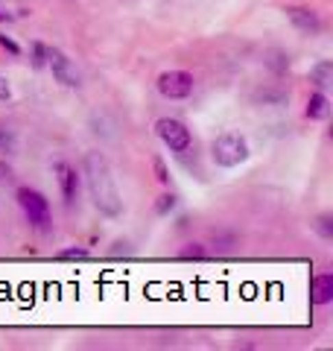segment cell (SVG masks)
I'll list each match as a JSON object with an SVG mask.
<instances>
[{
	"label": "cell",
	"mask_w": 333,
	"mask_h": 351,
	"mask_svg": "<svg viewBox=\"0 0 333 351\" xmlns=\"http://www.w3.org/2000/svg\"><path fill=\"white\" fill-rule=\"evenodd\" d=\"M56 179H59L64 202H73L76 196H79V176H76V170L71 167V164H64V161L56 164Z\"/></svg>",
	"instance_id": "8"
},
{
	"label": "cell",
	"mask_w": 333,
	"mask_h": 351,
	"mask_svg": "<svg viewBox=\"0 0 333 351\" xmlns=\"http://www.w3.org/2000/svg\"><path fill=\"white\" fill-rule=\"evenodd\" d=\"M330 114V100L321 91L316 94H310V100H307V117L310 120H325Z\"/></svg>",
	"instance_id": "10"
},
{
	"label": "cell",
	"mask_w": 333,
	"mask_h": 351,
	"mask_svg": "<svg viewBox=\"0 0 333 351\" xmlns=\"http://www.w3.org/2000/svg\"><path fill=\"white\" fill-rule=\"evenodd\" d=\"M59 258H88V252L85 249H64V252H59Z\"/></svg>",
	"instance_id": "16"
},
{
	"label": "cell",
	"mask_w": 333,
	"mask_h": 351,
	"mask_svg": "<svg viewBox=\"0 0 333 351\" xmlns=\"http://www.w3.org/2000/svg\"><path fill=\"white\" fill-rule=\"evenodd\" d=\"M155 132H158V138L164 141V147H170V152H187L193 144L190 129L175 117H161L158 123H155Z\"/></svg>",
	"instance_id": "4"
},
{
	"label": "cell",
	"mask_w": 333,
	"mask_h": 351,
	"mask_svg": "<svg viewBox=\"0 0 333 351\" xmlns=\"http://www.w3.org/2000/svg\"><path fill=\"white\" fill-rule=\"evenodd\" d=\"M47 64L53 68L56 82H62L64 88H79L82 85V76L76 71V64L64 56L62 50H47Z\"/></svg>",
	"instance_id": "6"
},
{
	"label": "cell",
	"mask_w": 333,
	"mask_h": 351,
	"mask_svg": "<svg viewBox=\"0 0 333 351\" xmlns=\"http://www.w3.org/2000/svg\"><path fill=\"white\" fill-rule=\"evenodd\" d=\"M85 179H88V191H91V199L99 214H106V217L123 214V199H120L114 173H111L103 152H97V149L85 152Z\"/></svg>",
	"instance_id": "1"
},
{
	"label": "cell",
	"mask_w": 333,
	"mask_h": 351,
	"mask_svg": "<svg viewBox=\"0 0 333 351\" xmlns=\"http://www.w3.org/2000/svg\"><path fill=\"white\" fill-rule=\"evenodd\" d=\"M18 205L24 208V214L27 219L36 228H47L50 226V202L44 199V193L38 191H32V188H18Z\"/></svg>",
	"instance_id": "3"
},
{
	"label": "cell",
	"mask_w": 333,
	"mask_h": 351,
	"mask_svg": "<svg viewBox=\"0 0 333 351\" xmlns=\"http://www.w3.org/2000/svg\"><path fill=\"white\" fill-rule=\"evenodd\" d=\"M0 179H6V182H9V179H12V173H9V167L3 170V164H0Z\"/></svg>",
	"instance_id": "20"
},
{
	"label": "cell",
	"mask_w": 333,
	"mask_h": 351,
	"mask_svg": "<svg viewBox=\"0 0 333 351\" xmlns=\"http://www.w3.org/2000/svg\"><path fill=\"white\" fill-rule=\"evenodd\" d=\"M152 167H155V176H158V182H161V184L170 182V173H166L164 158H152Z\"/></svg>",
	"instance_id": "13"
},
{
	"label": "cell",
	"mask_w": 333,
	"mask_h": 351,
	"mask_svg": "<svg viewBox=\"0 0 333 351\" xmlns=\"http://www.w3.org/2000/svg\"><path fill=\"white\" fill-rule=\"evenodd\" d=\"M0 47L9 50V53H12V56H21V47H18V44H15L12 38H9V36H0Z\"/></svg>",
	"instance_id": "15"
},
{
	"label": "cell",
	"mask_w": 333,
	"mask_h": 351,
	"mask_svg": "<svg viewBox=\"0 0 333 351\" xmlns=\"http://www.w3.org/2000/svg\"><path fill=\"white\" fill-rule=\"evenodd\" d=\"M310 82H316L319 88H328L333 82V64L330 62H319L310 68Z\"/></svg>",
	"instance_id": "11"
},
{
	"label": "cell",
	"mask_w": 333,
	"mask_h": 351,
	"mask_svg": "<svg viewBox=\"0 0 333 351\" xmlns=\"http://www.w3.org/2000/svg\"><path fill=\"white\" fill-rule=\"evenodd\" d=\"M3 21H12V12H6V9H0V24H3Z\"/></svg>",
	"instance_id": "21"
},
{
	"label": "cell",
	"mask_w": 333,
	"mask_h": 351,
	"mask_svg": "<svg viewBox=\"0 0 333 351\" xmlns=\"http://www.w3.org/2000/svg\"><path fill=\"white\" fill-rule=\"evenodd\" d=\"M286 18L293 21V27L301 32V36H316V32L321 29L319 15L313 12V9H307V6H290L286 9Z\"/></svg>",
	"instance_id": "7"
},
{
	"label": "cell",
	"mask_w": 333,
	"mask_h": 351,
	"mask_svg": "<svg viewBox=\"0 0 333 351\" xmlns=\"http://www.w3.org/2000/svg\"><path fill=\"white\" fill-rule=\"evenodd\" d=\"M310 299H313V304H330L333 302V276H316L313 287H310Z\"/></svg>",
	"instance_id": "9"
},
{
	"label": "cell",
	"mask_w": 333,
	"mask_h": 351,
	"mask_svg": "<svg viewBox=\"0 0 333 351\" xmlns=\"http://www.w3.org/2000/svg\"><path fill=\"white\" fill-rule=\"evenodd\" d=\"M158 91L166 100H184L193 94V76L187 71H166L158 76Z\"/></svg>",
	"instance_id": "5"
},
{
	"label": "cell",
	"mask_w": 333,
	"mask_h": 351,
	"mask_svg": "<svg viewBox=\"0 0 333 351\" xmlns=\"http://www.w3.org/2000/svg\"><path fill=\"white\" fill-rule=\"evenodd\" d=\"M9 97H12V91H9L6 80H0V100H9Z\"/></svg>",
	"instance_id": "18"
},
{
	"label": "cell",
	"mask_w": 333,
	"mask_h": 351,
	"mask_svg": "<svg viewBox=\"0 0 333 351\" xmlns=\"http://www.w3.org/2000/svg\"><path fill=\"white\" fill-rule=\"evenodd\" d=\"M32 64H36V68H44V62H47V47H44V44H32Z\"/></svg>",
	"instance_id": "12"
},
{
	"label": "cell",
	"mask_w": 333,
	"mask_h": 351,
	"mask_svg": "<svg viewBox=\"0 0 333 351\" xmlns=\"http://www.w3.org/2000/svg\"><path fill=\"white\" fill-rule=\"evenodd\" d=\"M319 232L325 237H333V228H330V217H319Z\"/></svg>",
	"instance_id": "17"
},
{
	"label": "cell",
	"mask_w": 333,
	"mask_h": 351,
	"mask_svg": "<svg viewBox=\"0 0 333 351\" xmlns=\"http://www.w3.org/2000/svg\"><path fill=\"white\" fill-rule=\"evenodd\" d=\"M210 156H214V161L219 167H237V164H243L249 158V144L240 135H234V132H225V135H219L214 141Z\"/></svg>",
	"instance_id": "2"
},
{
	"label": "cell",
	"mask_w": 333,
	"mask_h": 351,
	"mask_svg": "<svg viewBox=\"0 0 333 351\" xmlns=\"http://www.w3.org/2000/svg\"><path fill=\"white\" fill-rule=\"evenodd\" d=\"M173 208H175V196H173V193L161 196V202H158V214H166V211H173Z\"/></svg>",
	"instance_id": "14"
},
{
	"label": "cell",
	"mask_w": 333,
	"mask_h": 351,
	"mask_svg": "<svg viewBox=\"0 0 333 351\" xmlns=\"http://www.w3.org/2000/svg\"><path fill=\"white\" fill-rule=\"evenodd\" d=\"M184 258H205V249H199V246H196V249H187Z\"/></svg>",
	"instance_id": "19"
}]
</instances>
